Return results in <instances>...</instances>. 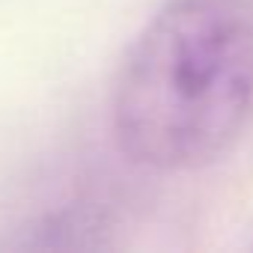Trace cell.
Segmentation results:
<instances>
[{
    "label": "cell",
    "mask_w": 253,
    "mask_h": 253,
    "mask_svg": "<svg viewBox=\"0 0 253 253\" xmlns=\"http://www.w3.org/2000/svg\"><path fill=\"white\" fill-rule=\"evenodd\" d=\"M253 119V21L232 0H167L128 45L110 92L119 149L179 173L229 152Z\"/></svg>",
    "instance_id": "obj_1"
}]
</instances>
